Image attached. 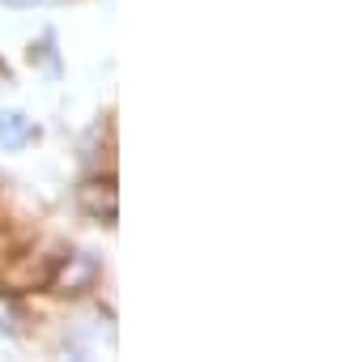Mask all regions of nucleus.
<instances>
[{
	"label": "nucleus",
	"mask_w": 349,
	"mask_h": 362,
	"mask_svg": "<svg viewBox=\"0 0 349 362\" xmlns=\"http://www.w3.org/2000/svg\"><path fill=\"white\" fill-rule=\"evenodd\" d=\"M98 256L94 252H73V256H64V260H56V269H52V281H47V290H56V294H85L94 281H98Z\"/></svg>",
	"instance_id": "f257e3e1"
},
{
	"label": "nucleus",
	"mask_w": 349,
	"mask_h": 362,
	"mask_svg": "<svg viewBox=\"0 0 349 362\" xmlns=\"http://www.w3.org/2000/svg\"><path fill=\"white\" fill-rule=\"evenodd\" d=\"M77 201H81V209H85L94 222H102V226H115L119 197H115V184H111V179H90V184H81Z\"/></svg>",
	"instance_id": "f03ea898"
},
{
	"label": "nucleus",
	"mask_w": 349,
	"mask_h": 362,
	"mask_svg": "<svg viewBox=\"0 0 349 362\" xmlns=\"http://www.w3.org/2000/svg\"><path fill=\"white\" fill-rule=\"evenodd\" d=\"M0 5H9V9H35L39 0H0Z\"/></svg>",
	"instance_id": "20e7f679"
},
{
	"label": "nucleus",
	"mask_w": 349,
	"mask_h": 362,
	"mask_svg": "<svg viewBox=\"0 0 349 362\" xmlns=\"http://www.w3.org/2000/svg\"><path fill=\"white\" fill-rule=\"evenodd\" d=\"M35 136H39V124H35L30 115H22V111H0V149L18 153V149H26Z\"/></svg>",
	"instance_id": "7ed1b4c3"
}]
</instances>
